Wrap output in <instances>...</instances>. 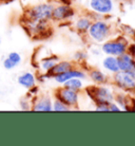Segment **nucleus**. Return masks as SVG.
Instances as JSON below:
<instances>
[{"label": "nucleus", "mask_w": 135, "mask_h": 146, "mask_svg": "<svg viewBox=\"0 0 135 146\" xmlns=\"http://www.w3.org/2000/svg\"><path fill=\"white\" fill-rule=\"evenodd\" d=\"M89 7L97 15H109L113 12V0H89Z\"/></svg>", "instance_id": "0eeeda50"}, {"label": "nucleus", "mask_w": 135, "mask_h": 146, "mask_svg": "<svg viewBox=\"0 0 135 146\" xmlns=\"http://www.w3.org/2000/svg\"><path fill=\"white\" fill-rule=\"evenodd\" d=\"M102 67L107 72L115 74L119 71V66H118V59L116 56H111V55H106V57L102 59Z\"/></svg>", "instance_id": "2eb2a0df"}, {"label": "nucleus", "mask_w": 135, "mask_h": 146, "mask_svg": "<svg viewBox=\"0 0 135 146\" xmlns=\"http://www.w3.org/2000/svg\"><path fill=\"white\" fill-rule=\"evenodd\" d=\"M1 2H12V1H14V0H0Z\"/></svg>", "instance_id": "a878e982"}, {"label": "nucleus", "mask_w": 135, "mask_h": 146, "mask_svg": "<svg viewBox=\"0 0 135 146\" xmlns=\"http://www.w3.org/2000/svg\"><path fill=\"white\" fill-rule=\"evenodd\" d=\"M74 15H75V12L71 7V5L63 3L54 7L53 14H52V20L53 21H63V20L71 19Z\"/></svg>", "instance_id": "6e6552de"}, {"label": "nucleus", "mask_w": 135, "mask_h": 146, "mask_svg": "<svg viewBox=\"0 0 135 146\" xmlns=\"http://www.w3.org/2000/svg\"><path fill=\"white\" fill-rule=\"evenodd\" d=\"M74 67H76V62H69V60H58L51 70H49L47 72L44 73L43 76H47V78H53V76H55V75H57L59 73L66 72Z\"/></svg>", "instance_id": "9d476101"}, {"label": "nucleus", "mask_w": 135, "mask_h": 146, "mask_svg": "<svg viewBox=\"0 0 135 146\" xmlns=\"http://www.w3.org/2000/svg\"><path fill=\"white\" fill-rule=\"evenodd\" d=\"M36 80H37L36 76L32 72H29V71L22 72L17 77V83H18V85H20L21 87L26 88L28 90L36 87Z\"/></svg>", "instance_id": "4468645a"}, {"label": "nucleus", "mask_w": 135, "mask_h": 146, "mask_svg": "<svg viewBox=\"0 0 135 146\" xmlns=\"http://www.w3.org/2000/svg\"><path fill=\"white\" fill-rule=\"evenodd\" d=\"M32 106H33V102H30L28 98H23L20 101V107L22 110H32Z\"/></svg>", "instance_id": "412c9836"}, {"label": "nucleus", "mask_w": 135, "mask_h": 146, "mask_svg": "<svg viewBox=\"0 0 135 146\" xmlns=\"http://www.w3.org/2000/svg\"><path fill=\"white\" fill-rule=\"evenodd\" d=\"M0 80H1V78H0Z\"/></svg>", "instance_id": "c85d7f7f"}, {"label": "nucleus", "mask_w": 135, "mask_h": 146, "mask_svg": "<svg viewBox=\"0 0 135 146\" xmlns=\"http://www.w3.org/2000/svg\"><path fill=\"white\" fill-rule=\"evenodd\" d=\"M72 110L69 106H67L66 104H63L61 101L59 100H56L53 101V111H56V112H62V111H70Z\"/></svg>", "instance_id": "aec40b11"}, {"label": "nucleus", "mask_w": 135, "mask_h": 146, "mask_svg": "<svg viewBox=\"0 0 135 146\" xmlns=\"http://www.w3.org/2000/svg\"><path fill=\"white\" fill-rule=\"evenodd\" d=\"M0 95H1V91H0Z\"/></svg>", "instance_id": "cd10ccee"}, {"label": "nucleus", "mask_w": 135, "mask_h": 146, "mask_svg": "<svg viewBox=\"0 0 135 146\" xmlns=\"http://www.w3.org/2000/svg\"><path fill=\"white\" fill-rule=\"evenodd\" d=\"M95 109L97 111H109V104H98L96 105Z\"/></svg>", "instance_id": "b1692460"}, {"label": "nucleus", "mask_w": 135, "mask_h": 146, "mask_svg": "<svg viewBox=\"0 0 135 146\" xmlns=\"http://www.w3.org/2000/svg\"><path fill=\"white\" fill-rule=\"evenodd\" d=\"M109 111L110 112H119L121 111V108L118 106V104L115 101H113L109 104Z\"/></svg>", "instance_id": "4be33fe9"}, {"label": "nucleus", "mask_w": 135, "mask_h": 146, "mask_svg": "<svg viewBox=\"0 0 135 146\" xmlns=\"http://www.w3.org/2000/svg\"><path fill=\"white\" fill-rule=\"evenodd\" d=\"M22 62L21 55L18 52H10L2 60V66L5 70H12L18 67Z\"/></svg>", "instance_id": "f8f14e48"}, {"label": "nucleus", "mask_w": 135, "mask_h": 146, "mask_svg": "<svg viewBox=\"0 0 135 146\" xmlns=\"http://www.w3.org/2000/svg\"><path fill=\"white\" fill-rule=\"evenodd\" d=\"M67 88H70L72 90H75V91L80 92L82 89H84V83H82V80L81 78H78V77H73L71 80H67L65 84L62 85Z\"/></svg>", "instance_id": "6ab92c4d"}, {"label": "nucleus", "mask_w": 135, "mask_h": 146, "mask_svg": "<svg viewBox=\"0 0 135 146\" xmlns=\"http://www.w3.org/2000/svg\"><path fill=\"white\" fill-rule=\"evenodd\" d=\"M88 96L95 103L98 104H110L114 101V93L112 89L105 85H93L84 89Z\"/></svg>", "instance_id": "f257e3e1"}, {"label": "nucleus", "mask_w": 135, "mask_h": 146, "mask_svg": "<svg viewBox=\"0 0 135 146\" xmlns=\"http://www.w3.org/2000/svg\"><path fill=\"white\" fill-rule=\"evenodd\" d=\"M92 21L93 20L89 16H80L76 19V21L74 23V28L79 34H87Z\"/></svg>", "instance_id": "dca6fc26"}, {"label": "nucleus", "mask_w": 135, "mask_h": 146, "mask_svg": "<svg viewBox=\"0 0 135 146\" xmlns=\"http://www.w3.org/2000/svg\"><path fill=\"white\" fill-rule=\"evenodd\" d=\"M87 76V74L84 73V71L80 69H77L76 67H74L72 69L68 70L66 72H62V73H59L57 75H55L53 76V80H55V83L58 85H63L66 83L67 80H71V78H73V77H78V78H84V77Z\"/></svg>", "instance_id": "1a4fd4ad"}, {"label": "nucleus", "mask_w": 135, "mask_h": 146, "mask_svg": "<svg viewBox=\"0 0 135 146\" xmlns=\"http://www.w3.org/2000/svg\"><path fill=\"white\" fill-rule=\"evenodd\" d=\"M118 59V66L119 71H130L135 72V58L132 57L131 55L128 54L127 52L122 55L117 57Z\"/></svg>", "instance_id": "ddd939ff"}, {"label": "nucleus", "mask_w": 135, "mask_h": 146, "mask_svg": "<svg viewBox=\"0 0 135 146\" xmlns=\"http://www.w3.org/2000/svg\"><path fill=\"white\" fill-rule=\"evenodd\" d=\"M54 98L56 100L61 101L63 104L69 106L71 109H73V108H76L78 105L79 92L62 86V87H58L54 91Z\"/></svg>", "instance_id": "39448f33"}, {"label": "nucleus", "mask_w": 135, "mask_h": 146, "mask_svg": "<svg viewBox=\"0 0 135 146\" xmlns=\"http://www.w3.org/2000/svg\"><path fill=\"white\" fill-rule=\"evenodd\" d=\"M54 5L51 3H39L33 5L24 12V19L34 20V21L49 22L52 20Z\"/></svg>", "instance_id": "f03ea898"}, {"label": "nucleus", "mask_w": 135, "mask_h": 146, "mask_svg": "<svg viewBox=\"0 0 135 146\" xmlns=\"http://www.w3.org/2000/svg\"><path fill=\"white\" fill-rule=\"evenodd\" d=\"M0 44H1V37H0Z\"/></svg>", "instance_id": "bb28decb"}, {"label": "nucleus", "mask_w": 135, "mask_h": 146, "mask_svg": "<svg viewBox=\"0 0 135 146\" xmlns=\"http://www.w3.org/2000/svg\"><path fill=\"white\" fill-rule=\"evenodd\" d=\"M59 58L55 55H51V56H47L44 58L40 59L39 62V68L41 69V71H43V73L47 72L49 70H51L53 67L56 65V62H58Z\"/></svg>", "instance_id": "a211bd4d"}, {"label": "nucleus", "mask_w": 135, "mask_h": 146, "mask_svg": "<svg viewBox=\"0 0 135 146\" xmlns=\"http://www.w3.org/2000/svg\"><path fill=\"white\" fill-rule=\"evenodd\" d=\"M87 34L92 41H94L96 44H102L109 39L111 35V27L105 20L97 19L92 21Z\"/></svg>", "instance_id": "7ed1b4c3"}, {"label": "nucleus", "mask_w": 135, "mask_h": 146, "mask_svg": "<svg viewBox=\"0 0 135 146\" xmlns=\"http://www.w3.org/2000/svg\"><path fill=\"white\" fill-rule=\"evenodd\" d=\"M113 84L122 91H135V72L118 71L113 74Z\"/></svg>", "instance_id": "20e7f679"}, {"label": "nucleus", "mask_w": 135, "mask_h": 146, "mask_svg": "<svg viewBox=\"0 0 135 146\" xmlns=\"http://www.w3.org/2000/svg\"><path fill=\"white\" fill-rule=\"evenodd\" d=\"M90 80L96 85H106L109 80H108V76L105 72H102L101 70L99 69H92L89 71L88 73Z\"/></svg>", "instance_id": "f3484780"}, {"label": "nucleus", "mask_w": 135, "mask_h": 146, "mask_svg": "<svg viewBox=\"0 0 135 146\" xmlns=\"http://www.w3.org/2000/svg\"><path fill=\"white\" fill-rule=\"evenodd\" d=\"M127 53L131 55L132 57H135V44H129L127 48Z\"/></svg>", "instance_id": "393cba45"}, {"label": "nucleus", "mask_w": 135, "mask_h": 146, "mask_svg": "<svg viewBox=\"0 0 135 146\" xmlns=\"http://www.w3.org/2000/svg\"><path fill=\"white\" fill-rule=\"evenodd\" d=\"M74 58L78 62H84V59L87 58V54H86V52H76L74 55Z\"/></svg>", "instance_id": "5701e85b"}, {"label": "nucleus", "mask_w": 135, "mask_h": 146, "mask_svg": "<svg viewBox=\"0 0 135 146\" xmlns=\"http://www.w3.org/2000/svg\"><path fill=\"white\" fill-rule=\"evenodd\" d=\"M33 111H53V101L51 98L42 95L39 98L33 100V106H32Z\"/></svg>", "instance_id": "9b49d317"}, {"label": "nucleus", "mask_w": 135, "mask_h": 146, "mask_svg": "<svg viewBox=\"0 0 135 146\" xmlns=\"http://www.w3.org/2000/svg\"><path fill=\"white\" fill-rule=\"evenodd\" d=\"M127 48L128 44L126 40H124V38H116V39L106 40L105 42H102L100 49L103 54L118 57L127 52Z\"/></svg>", "instance_id": "423d86ee"}]
</instances>
